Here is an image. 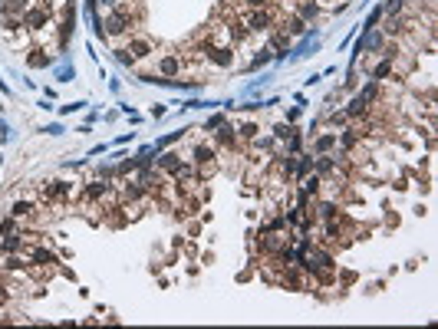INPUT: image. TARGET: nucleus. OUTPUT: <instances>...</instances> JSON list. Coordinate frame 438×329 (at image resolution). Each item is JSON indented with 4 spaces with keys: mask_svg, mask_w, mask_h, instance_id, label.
Here are the masks:
<instances>
[{
    "mask_svg": "<svg viewBox=\"0 0 438 329\" xmlns=\"http://www.w3.org/2000/svg\"><path fill=\"white\" fill-rule=\"evenodd\" d=\"M267 26H270V13H264V10L250 13V30H267Z\"/></svg>",
    "mask_w": 438,
    "mask_h": 329,
    "instance_id": "f257e3e1",
    "label": "nucleus"
}]
</instances>
